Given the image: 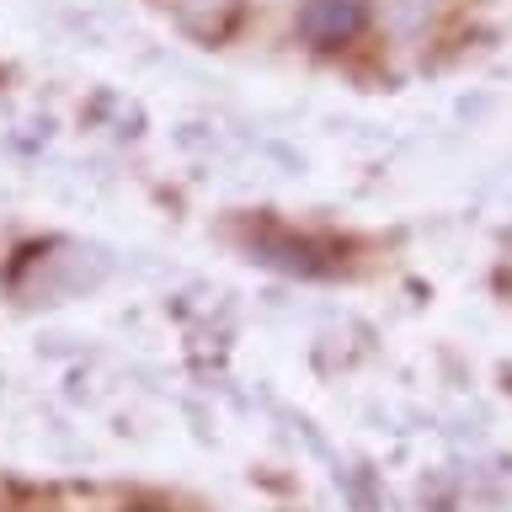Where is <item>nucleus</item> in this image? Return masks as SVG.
<instances>
[{
    "instance_id": "nucleus-1",
    "label": "nucleus",
    "mask_w": 512,
    "mask_h": 512,
    "mask_svg": "<svg viewBox=\"0 0 512 512\" xmlns=\"http://www.w3.org/2000/svg\"><path fill=\"white\" fill-rule=\"evenodd\" d=\"M294 43L310 54H347L379 27L374 0H294Z\"/></svg>"
},
{
    "instance_id": "nucleus-2",
    "label": "nucleus",
    "mask_w": 512,
    "mask_h": 512,
    "mask_svg": "<svg viewBox=\"0 0 512 512\" xmlns=\"http://www.w3.org/2000/svg\"><path fill=\"white\" fill-rule=\"evenodd\" d=\"M160 6H166V16L187 32L192 43L224 48L240 27H246L251 0H160Z\"/></svg>"
},
{
    "instance_id": "nucleus-3",
    "label": "nucleus",
    "mask_w": 512,
    "mask_h": 512,
    "mask_svg": "<svg viewBox=\"0 0 512 512\" xmlns=\"http://www.w3.org/2000/svg\"><path fill=\"white\" fill-rule=\"evenodd\" d=\"M443 22V0H384L379 27L395 43H427V32H438Z\"/></svg>"
},
{
    "instance_id": "nucleus-4",
    "label": "nucleus",
    "mask_w": 512,
    "mask_h": 512,
    "mask_svg": "<svg viewBox=\"0 0 512 512\" xmlns=\"http://www.w3.org/2000/svg\"><path fill=\"white\" fill-rule=\"evenodd\" d=\"M134 512H160V507H134Z\"/></svg>"
}]
</instances>
